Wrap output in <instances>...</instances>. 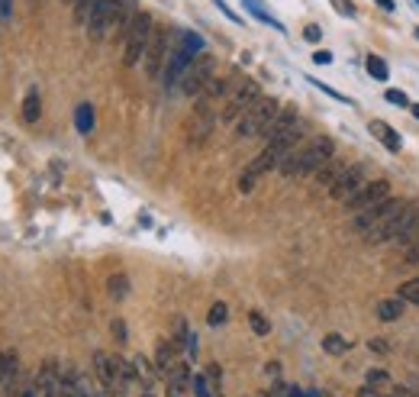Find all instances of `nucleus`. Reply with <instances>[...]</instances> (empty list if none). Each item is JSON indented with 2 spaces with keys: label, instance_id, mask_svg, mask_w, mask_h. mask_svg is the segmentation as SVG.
<instances>
[{
  "label": "nucleus",
  "instance_id": "nucleus-1",
  "mask_svg": "<svg viewBox=\"0 0 419 397\" xmlns=\"http://www.w3.org/2000/svg\"><path fill=\"white\" fill-rule=\"evenodd\" d=\"M413 207L407 201H400V197H390L384 201L381 207H367L361 214H355L352 226H355L358 233L365 236V242L377 246V242H397L400 233L407 229V223L413 220Z\"/></svg>",
  "mask_w": 419,
  "mask_h": 397
},
{
  "label": "nucleus",
  "instance_id": "nucleus-2",
  "mask_svg": "<svg viewBox=\"0 0 419 397\" xmlns=\"http://www.w3.org/2000/svg\"><path fill=\"white\" fill-rule=\"evenodd\" d=\"M329 159H335V142L329 139V136H316V139H310L300 152H291V155L281 161L278 172H281L284 178H304V174H316Z\"/></svg>",
  "mask_w": 419,
  "mask_h": 397
},
{
  "label": "nucleus",
  "instance_id": "nucleus-3",
  "mask_svg": "<svg viewBox=\"0 0 419 397\" xmlns=\"http://www.w3.org/2000/svg\"><path fill=\"white\" fill-rule=\"evenodd\" d=\"M281 113V104H278V97H258L255 104L249 107V113L236 123V136L239 139H255V136H264L271 123L278 120Z\"/></svg>",
  "mask_w": 419,
  "mask_h": 397
},
{
  "label": "nucleus",
  "instance_id": "nucleus-4",
  "mask_svg": "<svg viewBox=\"0 0 419 397\" xmlns=\"http://www.w3.org/2000/svg\"><path fill=\"white\" fill-rule=\"evenodd\" d=\"M152 30H155V20H152V13L139 10L136 20L129 23V30L123 36V65L126 68H136L142 62V55H146V45L152 39Z\"/></svg>",
  "mask_w": 419,
  "mask_h": 397
},
{
  "label": "nucleus",
  "instance_id": "nucleus-5",
  "mask_svg": "<svg viewBox=\"0 0 419 397\" xmlns=\"http://www.w3.org/2000/svg\"><path fill=\"white\" fill-rule=\"evenodd\" d=\"M174 45H178V32L165 30V26H155V30H152V39H148L146 55H142V65H146L148 78H161L168 58L174 52Z\"/></svg>",
  "mask_w": 419,
  "mask_h": 397
},
{
  "label": "nucleus",
  "instance_id": "nucleus-6",
  "mask_svg": "<svg viewBox=\"0 0 419 397\" xmlns=\"http://www.w3.org/2000/svg\"><path fill=\"white\" fill-rule=\"evenodd\" d=\"M213 68H216V58L210 52H200L194 62H190V68L184 71V78H181V94L184 97H200L203 91H207V84L213 81Z\"/></svg>",
  "mask_w": 419,
  "mask_h": 397
},
{
  "label": "nucleus",
  "instance_id": "nucleus-7",
  "mask_svg": "<svg viewBox=\"0 0 419 397\" xmlns=\"http://www.w3.org/2000/svg\"><path fill=\"white\" fill-rule=\"evenodd\" d=\"M258 97H262L258 81H242V84L236 87L229 97H226V104H223V110H220V120H223V123H239Z\"/></svg>",
  "mask_w": 419,
  "mask_h": 397
},
{
  "label": "nucleus",
  "instance_id": "nucleus-8",
  "mask_svg": "<svg viewBox=\"0 0 419 397\" xmlns=\"http://www.w3.org/2000/svg\"><path fill=\"white\" fill-rule=\"evenodd\" d=\"M384 201H390V181L387 178H377V181H367L355 197H348L346 207L352 210V214H361V210H367V207H381Z\"/></svg>",
  "mask_w": 419,
  "mask_h": 397
},
{
  "label": "nucleus",
  "instance_id": "nucleus-9",
  "mask_svg": "<svg viewBox=\"0 0 419 397\" xmlns=\"http://www.w3.org/2000/svg\"><path fill=\"white\" fill-rule=\"evenodd\" d=\"M197 55L188 52L184 45H181V36H178V45H174V52H171V58H168L165 65V71H161V84L171 91V87H178L181 84V78H184V71L190 68V62H194Z\"/></svg>",
  "mask_w": 419,
  "mask_h": 397
},
{
  "label": "nucleus",
  "instance_id": "nucleus-10",
  "mask_svg": "<svg viewBox=\"0 0 419 397\" xmlns=\"http://www.w3.org/2000/svg\"><path fill=\"white\" fill-rule=\"evenodd\" d=\"M365 165H348V172L339 178V181L329 188V197L332 201H339V204H346L348 197H355L361 188H365Z\"/></svg>",
  "mask_w": 419,
  "mask_h": 397
},
{
  "label": "nucleus",
  "instance_id": "nucleus-11",
  "mask_svg": "<svg viewBox=\"0 0 419 397\" xmlns=\"http://www.w3.org/2000/svg\"><path fill=\"white\" fill-rule=\"evenodd\" d=\"M94 372H97V378H100V385H104L106 391H113V394L126 391L123 378H120V368H116V355L94 352Z\"/></svg>",
  "mask_w": 419,
  "mask_h": 397
},
{
  "label": "nucleus",
  "instance_id": "nucleus-12",
  "mask_svg": "<svg viewBox=\"0 0 419 397\" xmlns=\"http://www.w3.org/2000/svg\"><path fill=\"white\" fill-rule=\"evenodd\" d=\"M178 349L181 345L174 343V339H161L158 343V352H155V368H158V375H171V368L178 365L181 359H178Z\"/></svg>",
  "mask_w": 419,
  "mask_h": 397
},
{
  "label": "nucleus",
  "instance_id": "nucleus-13",
  "mask_svg": "<svg viewBox=\"0 0 419 397\" xmlns=\"http://www.w3.org/2000/svg\"><path fill=\"white\" fill-rule=\"evenodd\" d=\"M165 381H168V387H165L168 397H184L188 394V387H190V381H194V375H190V368L184 365V362H178V365L171 368V375H168Z\"/></svg>",
  "mask_w": 419,
  "mask_h": 397
},
{
  "label": "nucleus",
  "instance_id": "nucleus-14",
  "mask_svg": "<svg viewBox=\"0 0 419 397\" xmlns=\"http://www.w3.org/2000/svg\"><path fill=\"white\" fill-rule=\"evenodd\" d=\"M371 136H377L381 139V146L387 152H400L403 149V139H400V133L390 123H384V120H371Z\"/></svg>",
  "mask_w": 419,
  "mask_h": 397
},
{
  "label": "nucleus",
  "instance_id": "nucleus-15",
  "mask_svg": "<svg viewBox=\"0 0 419 397\" xmlns=\"http://www.w3.org/2000/svg\"><path fill=\"white\" fill-rule=\"evenodd\" d=\"M62 385V368H58V362L55 359H45L39 368V375H36V387H39V394H45V391H52V387Z\"/></svg>",
  "mask_w": 419,
  "mask_h": 397
},
{
  "label": "nucleus",
  "instance_id": "nucleus-16",
  "mask_svg": "<svg viewBox=\"0 0 419 397\" xmlns=\"http://www.w3.org/2000/svg\"><path fill=\"white\" fill-rule=\"evenodd\" d=\"M348 172V161H342V159H329L323 165V168H319V172H316V181L323 184L326 191H329V188H332L335 181H339V178H342V174Z\"/></svg>",
  "mask_w": 419,
  "mask_h": 397
},
{
  "label": "nucleus",
  "instance_id": "nucleus-17",
  "mask_svg": "<svg viewBox=\"0 0 419 397\" xmlns=\"http://www.w3.org/2000/svg\"><path fill=\"white\" fill-rule=\"evenodd\" d=\"M242 7L255 16L258 23H264V26H271V30H278V32H284V23L274 16V13H268V7H264L262 0H242Z\"/></svg>",
  "mask_w": 419,
  "mask_h": 397
},
{
  "label": "nucleus",
  "instance_id": "nucleus-18",
  "mask_svg": "<svg viewBox=\"0 0 419 397\" xmlns=\"http://www.w3.org/2000/svg\"><path fill=\"white\" fill-rule=\"evenodd\" d=\"M300 126V117H297V110L293 107H284L281 113H278V120L271 123V129L264 133V139H274V136H281V133H287V129Z\"/></svg>",
  "mask_w": 419,
  "mask_h": 397
},
{
  "label": "nucleus",
  "instance_id": "nucleus-19",
  "mask_svg": "<svg viewBox=\"0 0 419 397\" xmlns=\"http://www.w3.org/2000/svg\"><path fill=\"white\" fill-rule=\"evenodd\" d=\"M403 310H407V301H400V297H387V301L377 304V320L397 323V320H403Z\"/></svg>",
  "mask_w": 419,
  "mask_h": 397
},
{
  "label": "nucleus",
  "instance_id": "nucleus-20",
  "mask_svg": "<svg viewBox=\"0 0 419 397\" xmlns=\"http://www.w3.org/2000/svg\"><path fill=\"white\" fill-rule=\"evenodd\" d=\"M42 117V100H39V87H30L26 97H23V120L26 123H36Z\"/></svg>",
  "mask_w": 419,
  "mask_h": 397
},
{
  "label": "nucleus",
  "instance_id": "nucleus-21",
  "mask_svg": "<svg viewBox=\"0 0 419 397\" xmlns=\"http://www.w3.org/2000/svg\"><path fill=\"white\" fill-rule=\"evenodd\" d=\"M133 365H136V378L142 381L146 387H152L155 385V378H158V368H152V362H148L146 355H136L133 359Z\"/></svg>",
  "mask_w": 419,
  "mask_h": 397
},
{
  "label": "nucleus",
  "instance_id": "nucleus-22",
  "mask_svg": "<svg viewBox=\"0 0 419 397\" xmlns=\"http://www.w3.org/2000/svg\"><path fill=\"white\" fill-rule=\"evenodd\" d=\"M74 126H78L81 136L94 133V107H91V104H81V107H78V113H74Z\"/></svg>",
  "mask_w": 419,
  "mask_h": 397
},
{
  "label": "nucleus",
  "instance_id": "nucleus-23",
  "mask_svg": "<svg viewBox=\"0 0 419 397\" xmlns=\"http://www.w3.org/2000/svg\"><path fill=\"white\" fill-rule=\"evenodd\" d=\"M365 68H367V75L374 78V81H387V78H390V68H387V62H384L381 55H367Z\"/></svg>",
  "mask_w": 419,
  "mask_h": 397
},
{
  "label": "nucleus",
  "instance_id": "nucleus-24",
  "mask_svg": "<svg viewBox=\"0 0 419 397\" xmlns=\"http://www.w3.org/2000/svg\"><path fill=\"white\" fill-rule=\"evenodd\" d=\"M106 291H110L113 301H123V297H129V278L126 275H110L106 278Z\"/></svg>",
  "mask_w": 419,
  "mask_h": 397
},
{
  "label": "nucleus",
  "instance_id": "nucleus-25",
  "mask_svg": "<svg viewBox=\"0 0 419 397\" xmlns=\"http://www.w3.org/2000/svg\"><path fill=\"white\" fill-rule=\"evenodd\" d=\"M323 349L329 355H346L348 352V339H346V336H339V333H329L323 339Z\"/></svg>",
  "mask_w": 419,
  "mask_h": 397
},
{
  "label": "nucleus",
  "instance_id": "nucleus-26",
  "mask_svg": "<svg viewBox=\"0 0 419 397\" xmlns=\"http://www.w3.org/2000/svg\"><path fill=\"white\" fill-rule=\"evenodd\" d=\"M397 294H400V301L416 304V307H419V278H409V281H403Z\"/></svg>",
  "mask_w": 419,
  "mask_h": 397
},
{
  "label": "nucleus",
  "instance_id": "nucleus-27",
  "mask_svg": "<svg viewBox=\"0 0 419 397\" xmlns=\"http://www.w3.org/2000/svg\"><path fill=\"white\" fill-rule=\"evenodd\" d=\"M397 242H407V246H416V242H419V214H413V220H409L407 229L400 233Z\"/></svg>",
  "mask_w": 419,
  "mask_h": 397
},
{
  "label": "nucleus",
  "instance_id": "nucleus-28",
  "mask_svg": "<svg viewBox=\"0 0 419 397\" xmlns=\"http://www.w3.org/2000/svg\"><path fill=\"white\" fill-rule=\"evenodd\" d=\"M226 317H229V307H226L223 301H216L213 307H210V313H207V323H210V326H223V323H226Z\"/></svg>",
  "mask_w": 419,
  "mask_h": 397
},
{
  "label": "nucleus",
  "instance_id": "nucleus-29",
  "mask_svg": "<svg viewBox=\"0 0 419 397\" xmlns=\"http://www.w3.org/2000/svg\"><path fill=\"white\" fill-rule=\"evenodd\" d=\"M7 397H42V394H39V387H36V381H23V385L10 387Z\"/></svg>",
  "mask_w": 419,
  "mask_h": 397
},
{
  "label": "nucleus",
  "instance_id": "nucleus-30",
  "mask_svg": "<svg viewBox=\"0 0 419 397\" xmlns=\"http://www.w3.org/2000/svg\"><path fill=\"white\" fill-rule=\"evenodd\" d=\"M249 323H251V330H255L258 336H268V333H271V323L264 320V313L251 310V313H249Z\"/></svg>",
  "mask_w": 419,
  "mask_h": 397
},
{
  "label": "nucleus",
  "instance_id": "nucleus-31",
  "mask_svg": "<svg viewBox=\"0 0 419 397\" xmlns=\"http://www.w3.org/2000/svg\"><path fill=\"white\" fill-rule=\"evenodd\" d=\"M306 81H310V84H313L316 91H323L326 97H332V100H339V104H348V97H346V94H339V91H335V87H329L326 81H316V78H306Z\"/></svg>",
  "mask_w": 419,
  "mask_h": 397
},
{
  "label": "nucleus",
  "instance_id": "nucleus-32",
  "mask_svg": "<svg viewBox=\"0 0 419 397\" xmlns=\"http://www.w3.org/2000/svg\"><path fill=\"white\" fill-rule=\"evenodd\" d=\"M387 385H390L387 372H381V368H371V372H367V387H387Z\"/></svg>",
  "mask_w": 419,
  "mask_h": 397
},
{
  "label": "nucleus",
  "instance_id": "nucleus-33",
  "mask_svg": "<svg viewBox=\"0 0 419 397\" xmlns=\"http://www.w3.org/2000/svg\"><path fill=\"white\" fill-rule=\"evenodd\" d=\"M387 104H394V107H409V97L403 94V91H397V87H390V91H387Z\"/></svg>",
  "mask_w": 419,
  "mask_h": 397
},
{
  "label": "nucleus",
  "instance_id": "nucleus-34",
  "mask_svg": "<svg viewBox=\"0 0 419 397\" xmlns=\"http://www.w3.org/2000/svg\"><path fill=\"white\" fill-rule=\"evenodd\" d=\"M304 39L306 43H319V39H323V30H319L316 23H310V26L304 30Z\"/></svg>",
  "mask_w": 419,
  "mask_h": 397
},
{
  "label": "nucleus",
  "instance_id": "nucleus-35",
  "mask_svg": "<svg viewBox=\"0 0 419 397\" xmlns=\"http://www.w3.org/2000/svg\"><path fill=\"white\" fill-rule=\"evenodd\" d=\"M213 3H216V10H223V13H226V16H229L232 23H242V16H239V13H236V10H229V3H226V0H213Z\"/></svg>",
  "mask_w": 419,
  "mask_h": 397
},
{
  "label": "nucleus",
  "instance_id": "nucleus-36",
  "mask_svg": "<svg viewBox=\"0 0 419 397\" xmlns=\"http://www.w3.org/2000/svg\"><path fill=\"white\" fill-rule=\"evenodd\" d=\"M220 378H223L220 365H210V368H207V381H210V385H213V387L220 385Z\"/></svg>",
  "mask_w": 419,
  "mask_h": 397
},
{
  "label": "nucleus",
  "instance_id": "nucleus-37",
  "mask_svg": "<svg viewBox=\"0 0 419 397\" xmlns=\"http://www.w3.org/2000/svg\"><path fill=\"white\" fill-rule=\"evenodd\" d=\"M110 330H113V336L120 339V343L126 339V323H123V320H113V326H110Z\"/></svg>",
  "mask_w": 419,
  "mask_h": 397
},
{
  "label": "nucleus",
  "instance_id": "nucleus-38",
  "mask_svg": "<svg viewBox=\"0 0 419 397\" xmlns=\"http://www.w3.org/2000/svg\"><path fill=\"white\" fill-rule=\"evenodd\" d=\"M367 349H371V352H387V343H384V339H371V343H367Z\"/></svg>",
  "mask_w": 419,
  "mask_h": 397
},
{
  "label": "nucleus",
  "instance_id": "nucleus-39",
  "mask_svg": "<svg viewBox=\"0 0 419 397\" xmlns=\"http://www.w3.org/2000/svg\"><path fill=\"white\" fill-rule=\"evenodd\" d=\"M407 262L419 265V242H416V246H409V249H407Z\"/></svg>",
  "mask_w": 419,
  "mask_h": 397
},
{
  "label": "nucleus",
  "instance_id": "nucleus-40",
  "mask_svg": "<svg viewBox=\"0 0 419 397\" xmlns=\"http://www.w3.org/2000/svg\"><path fill=\"white\" fill-rule=\"evenodd\" d=\"M313 62H316V65H329V62H332V52H316V55H313Z\"/></svg>",
  "mask_w": 419,
  "mask_h": 397
},
{
  "label": "nucleus",
  "instance_id": "nucleus-41",
  "mask_svg": "<svg viewBox=\"0 0 419 397\" xmlns=\"http://www.w3.org/2000/svg\"><path fill=\"white\" fill-rule=\"evenodd\" d=\"M377 7H381V10H387V13H394L397 10V3H394V0H374Z\"/></svg>",
  "mask_w": 419,
  "mask_h": 397
},
{
  "label": "nucleus",
  "instance_id": "nucleus-42",
  "mask_svg": "<svg viewBox=\"0 0 419 397\" xmlns=\"http://www.w3.org/2000/svg\"><path fill=\"white\" fill-rule=\"evenodd\" d=\"M42 397H68V391H65V387L58 385V387H52V391H45Z\"/></svg>",
  "mask_w": 419,
  "mask_h": 397
},
{
  "label": "nucleus",
  "instance_id": "nucleus-43",
  "mask_svg": "<svg viewBox=\"0 0 419 397\" xmlns=\"http://www.w3.org/2000/svg\"><path fill=\"white\" fill-rule=\"evenodd\" d=\"M264 372H268L271 378H278V375H281V365H278V362H268V365H264Z\"/></svg>",
  "mask_w": 419,
  "mask_h": 397
},
{
  "label": "nucleus",
  "instance_id": "nucleus-44",
  "mask_svg": "<svg viewBox=\"0 0 419 397\" xmlns=\"http://www.w3.org/2000/svg\"><path fill=\"white\" fill-rule=\"evenodd\" d=\"M358 397H381V394H377V391H374V387H361V391H358Z\"/></svg>",
  "mask_w": 419,
  "mask_h": 397
},
{
  "label": "nucleus",
  "instance_id": "nucleus-45",
  "mask_svg": "<svg viewBox=\"0 0 419 397\" xmlns=\"http://www.w3.org/2000/svg\"><path fill=\"white\" fill-rule=\"evenodd\" d=\"M409 113H413V117L419 120V104H409Z\"/></svg>",
  "mask_w": 419,
  "mask_h": 397
},
{
  "label": "nucleus",
  "instance_id": "nucleus-46",
  "mask_svg": "<svg viewBox=\"0 0 419 397\" xmlns=\"http://www.w3.org/2000/svg\"><path fill=\"white\" fill-rule=\"evenodd\" d=\"M65 3H68V7H74V3H78V0H65Z\"/></svg>",
  "mask_w": 419,
  "mask_h": 397
},
{
  "label": "nucleus",
  "instance_id": "nucleus-47",
  "mask_svg": "<svg viewBox=\"0 0 419 397\" xmlns=\"http://www.w3.org/2000/svg\"><path fill=\"white\" fill-rule=\"evenodd\" d=\"M416 39H419V26H416Z\"/></svg>",
  "mask_w": 419,
  "mask_h": 397
},
{
  "label": "nucleus",
  "instance_id": "nucleus-48",
  "mask_svg": "<svg viewBox=\"0 0 419 397\" xmlns=\"http://www.w3.org/2000/svg\"><path fill=\"white\" fill-rule=\"evenodd\" d=\"M97 397H106V394H97Z\"/></svg>",
  "mask_w": 419,
  "mask_h": 397
},
{
  "label": "nucleus",
  "instance_id": "nucleus-49",
  "mask_svg": "<svg viewBox=\"0 0 419 397\" xmlns=\"http://www.w3.org/2000/svg\"><path fill=\"white\" fill-rule=\"evenodd\" d=\"M394 397H397V394H394Z\"/></svg>",
  "mask_w": 419,
  "mask_h": 397
},
{
  "label": "nucleus",
  "instance_id": "nucleus-50",
  "mask_svg": "<svg viewBox=\"0 0 419 397\" xmlns=\"http://www.w3.org/2000/svg\"><path fill=\"white\" fill-rule=\"evenodd\" d=\"M416 3H419V0H416Z\"/></svg>",
  "mask_w": 419,
  "mask_h": 397
}]
</instances>
